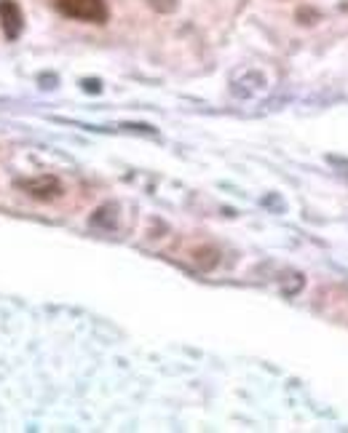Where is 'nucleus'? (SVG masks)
<instances>
[{
	"label": "nucleus",
	"mask_w": 348,
	"mask_h": 433,
	"mask_svg": "<svg viewBox=\"0 0 348 433\" xmlns=\"http://www.w3.org/2000/svg\"><path fill=\"white\" fill-rule=\"evenodd\" d=\"M91 225H100V227H116V206L113 203H107V206H102V209H97L94 212V216H91Z\"/></svg>",
	"instance_id": "4"
},
{
	"label": "nucleus",
	"mask_w": 348,
	"mask_h": 433,
	"mask_svg": "<svg viewBox=\"0 0 348 433\" xmlns=\"http://www.w3.org/2000/svg\"><path fill=\"white\" fill-rule=\"evenodd\" d=\"M193 260H196V265H199L201 270H212V267L217 265V252L209 249V246H204V249H196V252H193Z\"/></svg>",
	"instance_id": "5"
},
{
	"label": "nucleus",
	"mask_w": 348,
	"mask_h": 433,
	"mask_svg": "<svg viewBox=\"0 0 348 433\" xmlns=\"http://www.w3.org/2000/svg\"><path fill=\"white\" fill-rule=\"evenodd\" d=\"M300 19H303V24H305V19H319V14H314V11H300Z\"/></svg>",
	"instance_id": "8"
},
{
	"label": "nucleus",
	"mask_w": 348,
	"mask_h": 433,
	"mask_svg": "<svg viewBox=\"0 0 348 433\" xmlns=\"http://www.w3.org/2000/svg\"><path fill=\"white\" fill-rule=\"evenodd\" d=\"M19 190H25L27 195L38 198V201H51V198H59L62 195V185L56 177L43 174V177H32V179H19L17 182Z\"/></svg>",
	"instance_id": "2"
},
{
	"label": "nucleus",
	"mask_w": 348,
	"mask_h": 433,
	"mask_svg": "<svg viewBox=\"0 0 348 433\" xmlns=\"http://www.w3.org/2000/svg\"><path fill=\"white\" fill-rule=\"evenodd\" d=\"M80 86H83V91H86V94H100L102 91V83L100 80H91V78H86Z\"/></svg>",
	"instance_id": "7"
},
{
	"label": "nucleus",
	"mask_w": 348,
	"mask_h": 433,
	"mask_svg": "<svg viewBox=\"0 0 348 433\" xmlns=\"http://www.w3.org/2000/svg\"><path fill=\"white\" fill-rule=\"evenodd\" d=\"M153 11H158V14H172L174 8H177V0H145Z\"/></svg>",
	"instance_id": "6"
},
{
	"label": "nucleus",
	"mask_w": 348,
	"mask_h": 433,
	"mask_svg": "<svg viewBox=\"0 0 348 433\" xmlns=\"http://www.w3.org/2000/svg\"><path fill=\"white\" fill-rule=\"evenodd\" d=\"M0 22H3V32L8 41H17L25 30V14L19 8L17 0H0Z\"/></svg>",
	"instance_id": "3"
},
{
	"label": "nucleus",
	"mask_w": 348,
	"mask_h": 433,
	"mask_svg": "<svg viewBox=\"0 0 348 433\" xmlns=\"http://www.w3.org/2000/svg\"><path fill=\"white\" fill-rule=\"evenodd\" d=\"M54 5L78 22L105 24L107 22V5L105 0H54Z\"/></svg>",
	"instance_id": "1"
}]
</instances>
